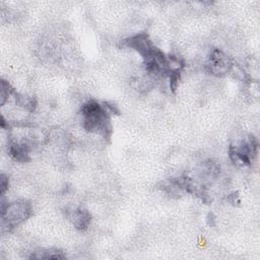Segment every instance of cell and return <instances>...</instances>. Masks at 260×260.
I'll return each mask as SVG.
<instances>
[{
    "mask_svg": "<svg viewBox=\"0 0 260 260\" xmlns=\"http://www.w3.org/2000/svg\"><path fill=\"white\" fill-rule=\"evenodd\" d=\"M8 187V179H6V177L4 175L1 176V194L3 195L5 190Z\"/></svg>",
    "mask_w": 260,
    "mask_h": 260,
    "instance_id": "obj_10",
    "label": "cell"
},
{
    "mask_svg": "<svg viewBox=\"0 0 260 260\" xmlns=\"http://www.w3.org/2000/svg\"><path fill=\"white\" fill-rule=\"evenodd\" d=\"M83 116V127L89 132H95L108 138L112 133L109 112L95 101L86 102L81 108Z\"/></svg>",
    "mask_w": 260,
    "mask_h": 260,
    "instance_id": "obj_1",
    "label": "cell"
},
{
    "mask_svg": "<svg viewBox=\"0 0 260 260\" xmlns=\"http://www.w3.org/2000/svg\"><path fill=\"white\" fill-rule=\"evenodd\" d=\"M14 93L13 89L11 88L10 84L6 82L5 80L1 81V105H3L6 101V99L11 94Z\"/></svg>",
    "mask_w": 260,
    "mask_h": 260,
    "instance_id": "obj_9",
    "label": "cell"
},
{
    "mask_svg": "<svg viewBox=\"0 0 260 260\" xmlns=\"http://www.w3.org/2000/svg\"><path fill=\"white\" fill-rule=\"evenodd\" d=\"M232 67V63L229 58L220 51L213 50L209 57L208 68L209 71L213 74L220 75L222 73H226L230 71Z\"/></svg>",
    "mask_w": 260,
    "mask_h": 260,
    "instance_id": "obj_4",
    "label": "cell"
},
{
    "mask_svg": "<svg viewBox=\"0 0 260 260\" xmlns=\"http://www.w3.org/2000/svg\"><path fill=\"white\" fill-rule=\"evenodd\" d=\"M9 154L12 158L17 161H26L29 159L28 157V147L25 143H17L12 142L9 145Z\"/></svg>",
    "mask_w": 260,
    "mask_h": 260,
    "instance_id": "obj_6",
    "label": "cell"
},
{
    "mask_svg": "<svg viewBox=\"0 0 260 260\" xmlns=\"http://www.w3.org/2000/svg\"><path fill=\"white\" fill-rule=\"evenodd\" d=\"M69 218L78 230H85L90 222V214L83 208H77L70 211Z\"/></svg>",
    "mask_w": 260,
    "mask_h": 260,
    "instance_id": "obj_5",
    "label": "cell"
},
{
    "mask_svg": "<svg viewBox=\"0 0 260 260\" xmlns=\"http://www.w3.org/2000/svg\"><path fill=\"white\" fill-rule=\"evenodd\" d=\"M257 141L254 137H250L248 141L242 142L240 145L230 147V156L234 164L238 166H248L251 162V158L256 155Z\"/></svg>",
    "mask_w": 260,
    "mask_h": 260,
    "instance_id": "obj_3",
    "label": "cell"
},
{
    "mask_svg": "<svg viewBox=\"0 0 260 260\" xmlns=\"http://www.w3.org/2000/svg\"><path fill=\"white\" fill-rule=\"evenodd\" d=\"M30 258L35 259H63L65 258V255L56 249H47L42 250L39 252H36V254H32Z\"/></svg>",
    "mask_w": 260,
    "mask_h": 260,
    "instance_id": "obj_7",
    "label": "cell"
},
{
    "mask_svg": "<svg viewBox=\"0 0 260 260\" xmlns=\"http://www.w3.org/2000/svg\"><path fill=\"white\" fill-rule=\"evenodd\" d=\"M2 225H6L8 230L13 229L25 220L31 213V207L26 202H13L7 204L6 207L2 204Z\"/></svg>",
    "mask_w": 260,
    "mask_h": 260,
    "instance_id": "obj_2",
    "label": "cell"
},
{
    "mask_svg": "<svg viewBox=\"0 0 260 260\" xmlns=\"http://www.w3.org/2000/svg\"><path fill=\"white\" fill-rule=\"evenodd\" d=\"M15 102H16V105H18L19 107H22L28 111H32L36 108V104H37L36 100L34 98L21 95L18 93H15Z\"/></svg>",
    "mask_w": 260,
    "mask_h": 260,
    "instance_id": "obj_8",
    "label": "cell"
}]
</instances>
